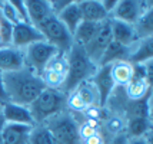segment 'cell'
I'll return each instance as SVG.
<instances>
[{
    "label": "cell",
    "instance_id": "obj_1",
    "mask_svg": "<svg viewBox=\"0 0 153 144\" xmlns=\"http://www.w3.org/2000/svg\"><path fill=\"white\" fill-rule=\"evenodd\" d=\"M3 84L7 103L23 107H29L46 88L42 78L26 66L19 71L3 72Z\"/></svg>",
    "mask_w": 153,
    "mask_h": 144
},
{
    "label": "cell",
    "instance_id": "obj_2",
    "mask_svg": "<svg viewBox=\"0 0 153 144\" xmlns=\"http://www.w3.org/2000/svg\"><path fill=\"white\" fill-rule=\"evenodd\" d=\"M67 74L66 81L63 87V92L69 94L70 91L77 88L80 84L90 81L97 71V65L90 61V58L86 55L83 48L72 46V49L67 52Z\"/></svg>",
    "mask_w": 153,
    "mask_h": 144
},
{
    "label": "cell",
    "instance_id": "obj_3",
    "mask_svg": "<svg viewBox=\"0 0 153 144\" xmlns=\"http://www.w3.org/2000/svg\"><path fill=\"white\" fill-rule=\"evenodd\" d=\"M66 110V94L63 91L45 88L40 95L29 105V111L36 125L46 123L49 118Z\"/></svg>",
    "mask_w": 153,
    "mask_h": 144
},
{
    "label": "cell",
    "instance_id": "obj_4",
    "mask_svg": "<svg viewBox=\"0 0 153 144\" xmlns=\"http://www.w3.org/2000/svg\"><path fill=\"white\" fill-rule=\"evenodd\" d=\"M79 123L80 115H73L65 110L43 124L50 130L57 144H80Z\"/></svg>",
    "mask_w": 153,
    "mask_h": 144
},
{
    "label": "cell",
    "instance_id": "obj_5",
    "mask_svg": "<svg viewBox=\"0 0 153 144\" xmlns=\"http://www.w3.org/2000/svg\"><path fill=\"white\" fill-rule=\"evenodd\" d=\"M37 29L43 35V39L52 46H54L62 55H67V52L73 46L72 33L63 26V23L54 14H52L47 20L43 22Z\"/></svg>",
    "mask_w": 153,
    "mask_h": 144
},
{
    "label": "cell",
    "instance_id": "obj_6",
    "mask_svg": "<svg viewBox=\"0 0 153 144\" xmlns=\"http://www.w3.org/2000/svg\"><path fill=\"white\" fill-rule=\"evenodd\" d=\"M133 66V78L123 88L127 101H139L152 92V61Z\"/></svg>",
    "mask_w": 153,
    "mask_h": 144
},
{
    "label": "cell",
    "instance_id": "obj_7",
    "mask_svg": "<svg viewBox=\"0 0 153 144\" xmlns=\"http://www.w3.org/2000/svg\"><path fill=\"white\" fill-rule=\"evenodd\" d=\"M23 52H25V66L33 71L39 76L46 69L49 62L56 55H59V51L50 43H47L46 41L36 42L33 45L25 48Z\"/></svg>",
    "mask_w": 153,
    "mask_h": 144
},
{
    "label": "cell",
    "instance_id": "obj_8",
    "mask_svg": "<svg viewBox=\"0 0 153 144\" xmlns=\"http://www.w3.org/2000/svg\"><path fill=\"white\" fill-rule=\"evenodd\" d=\"M152 2H140V0H122L117 2L113 12L110 13V19L120 20L129 23V25H136L143 14L152 10Z\"/></svg>",
    "mask_w": 153,
    "mask_h": 144
},
{
    "label": "cell",
    "instance_id": "obj_9",
    "mask_svg": "<svg viewBox=\"0 0 153 144\" xmlns=\"http://www.w3.org/2000/svg\"><path fill=\"white\" fill-rule=\"evenodd\" d=\"M112 41H113V36H112V28H110V19H107V20L100 23V26L97 29L96 35H94V38L83 51L90 58V61L99 66L102 55L105 54L106 48L110 45Z\"/></svg>",
    "mask_w": 153,
    "mask_h": 144
},
{
    "label": "cell",
    "instance_id": "obj_10",
    "mask_svg": "<svg viewBox=\"0 0 153 144\" xmlns=\"http://www.w3.org/2000/svg\"><path fill=\"white\" fill-rule=\"evenodd\" d=\"M43 35L40 33L39 29H36L33 25L29 23H19L14 25L12 30V46L19 49H25L36 42H42Z\"/></svg>",
    "mask_w": 153,
    "mask_h": 144
},
{
    "label": "cell",
    "instance_id": "obj_11",
    "mask_svg": "<svg viewBox=\"0 0 153 144\" xmlns=\"http://www.w3.org/2000/svg\"><path fill=\"white\" fill-rule=\"evenodd\" d=\"M0 115L4 120V123L23 124V125H32V127L36 125L33 117L29 111V107L17 105L13 103H4L3 105H0Z\"/></svg>",
    "mask_w": 153,
    "mask_h": 144
},
{
    "label": "cell",
    "instance_id": "obj_12",
    "mask_svg": "<svg viewBox=\"0 0 153 144\" xmlns=\"http://www.w3.org/2000/svg\"><path fill=\"white\" fill-rule=\"evenodd\" d=\"M92 82L94 84V87L97 89V94L100 98V107H105L107 100L110 98V95L113 94L114 88H116L112 75H110V65L99 66L94 76L92 78Z\"/></svg>",
    "mask_w": 153,
    "mask_h": 144
},
{
    "label": "cell",
    "instance_id": "obj_13",
    "mask_svg": "<svg viewBox=\"0 0 153 144\" xmlns=\"http://www.w3.org/2000/svg\"><path fill=\"white\" fill-rule=\"evenodd\" d=\"M25 68V52L23 49L7 45L0 48V71L12 72Z\"/></svg>",
    "mask_w": 153,
    "mask_h": 144
},
{
    "label": "cell",
    "instance_id": "obj_14",
    "mask_svg": "<svg viewBox=\"0 0 153 144\" xmlns=\"http://www.w3.org/2000/svg\"><path fill=\"white\" fill-rule=\"evenodd\" d=\"M109 19H110V17H109ZM110 28H112L113 41L120 43L122 46L133 48L134 45L139 42V38H137V35H136V30H134L133 25H129V23H125V22L110 19Z\"/></svg>",
    "mask_w": 153,
    "mask_h": 144
},
{
    "label": "cell",
    "instance_id": "obj_15",
    "mask_svg": "<svg viewBox=\"0 0 153 144\" xmlns=\"http://www.w3.org/2000/svg\"><path fill=\"white\" fill-rule=\"evenodd\" d=\"M32 130H33L32 125L4 123L1 130L3 144H30Z\"/></svg>",
    "mask_w": 153,
    "mask_h": 144
},
{
    "label": "cell",
    "instance_id": "obj_16",
    "mask_svg": "<svg viewBox=\"0 0 153 144\" xmlns=\"http://www.w3.org/2000/svg\"><path fill=\"white\" fill-rule=\"evenodd\" d=\"M25 6H26L30 25H33L36 29L53 14L47 0H26Z\"/></svg>",
    "mask_w": 153,
    "mask_h": 144
},
{
    "label": "cell",
    "instance_id": "obj_17",
    "mask_svg": "<svg viewBox=\"0 0 153 144\" xmlns=\"http://www.w3.org/2000/svg\"><path fill=\"white\" fill-rule=\"evenodd\" d=\"M82 19L85 22H92V23H102L109 19L107 13L102 6V2L97 0H82L77 2Z\"/></svg>",
    "mask_w": 153,
    "mask_h": 144
},
{
    "label": "cell",
    "instance_id": "obj_18",
    "mask_svg": "<svg viewBox=\"0 0 153 144\" xmlns=\"http://www.w3.org/2000/svg\"><path fill=\"white\" fill-rule=\"evenodd\" d=\"M125 128H126V117L123 114H113L106 111L105 120L102 121V133L107 140L125 134Z\"/></svg>",
    "mask_w": 153,
    "mask_h": 144
},
{
    "label": "cell",
    "instance_id": "obj_19",
    "mask_svg": "<svg viewBox=\"0 0 153 144\" xmlns=\"http://www.w3.org/2000/svg\"><path fill=\"white\" fill-rule=\"evenodd\" d=\"M132 54V48H126V46H122L120 43L112 41L110 45L106 48L105 54L102 55V59L99 62V66H106V65H113L116 62H122V61H127L130 58Z\"/></svg>",
    "mask_w": 153,
    "mask_h": 144
},
{
    "label": "cell",
    "instance_id": "obj_20",
    "mask_svg": "<svg viewBox=\"0 0 153 144\" xmlns=\"http://www.w3.org/2000/svg\"><path fill=\"white\" fill-rule=\"evenodd\" d=\"M126 118H149L152 120V92L139 101H127Z\"/></svg>",
    "mask_w": 153,
    "mask_h": 144
},
{
    "label": "cell",
    "instance_id": "obj_21",
    "mask_svg": "<svg viewBox=\"0 0 153 144\" xmlns=\"http://www.w3.org/2000/svg\"><path fill=\"white\" fill-rule=\"evenodd\" d=\"M56 17L63 23V26L72 33V36H73L76 28L83 22L80 10H79V6H77V2H70Z\"/></svg>",
    "mask_w": 153,
    "mask_h": 144
},
{
    "label": "cell",
    "instance_id": "obj_22",
    "mask_svg": "<svg viewBox=\"0 0 153 144\" xmlns=\"http://www.w3.org/2000/svg\"><path fill=\"white\" fill-rule=\"evenodd\" d=\"M134 66L127 61L116 62L113 65H110V75L116 87L125 88L127 84L130 82V79L133 78Z\"/></svg>",
    "mask_w": 153,
    "mask_h": 144
},
{
    "label": "cell",
    "instance_id": "obj_23",
    "mask_svg": "<svg viewBox=\"0 0 153 144\" xmlns=\"http://www.w3.org/2000/svg\"><path fill=\"white\" fill-rule=\"evenodd\" d=\"M100 23H92V22H82L79 26L76 28L73 33V45L79 48H86L87 45L92 42L94 35L99 29Z\"/></svg>",
    "mask_w": 153,
    "mask_h": 144
},
{
    "label": "cell",
    "instance_id": "obj_24",
    "mask_svg": "<svg viewBox=\"0 0 153 144\" xmlns=\"http://www.w3.org/2000/svg\"><path fill=\"white\" fill-rule=\"evenodd\" d=\"M152 133V120L149 118H126L125 136L127 138L145 137Z\"/></svg>",
    "mask_w": 153,
    "mask_h": 144
},
{
    "label": "cell",
    "instance_id": "obj_25",
    "mask_svg": "<svg viewBox=\"0 0 153 144\" xmlns=\"http://www.w3.org/2000/svg\"><path fill=\"white\" fill-rule=\"evenodd\" d=\"M152 58H153L152 39H142L132 48V54H130V58H129V62L132 65H142V63L150 62Z\"/></svg>",
    "mask_w": 153,
    "mask_h": 144
},
{
    "label": "cell",
    "instance_id": "obj_26",
    "mask_svg": "<svg viewBox=\"0 0 153 144\" xmlns=\"http://www.w3.org/2000/svg\"><path fill=\"white\" fill-rule=\"evenodd\" d=\"M73 91L80 97V100L86 105V108L87 107H92V105H100L99 94H97V89L94 87V84L92 82V79L80 84L79 87L74 88Z\"/></svg>",
    "mask_w": 153,
    "mask_h": 144
},
{
    "label": "cell",
    "instance_id": "obj_27",
    "mask_svg": "<svg viewBox=\"0 0 153 144\" xmlns=\"http://www.w3.org/2000/svg\"><path fill=\"white\" fill-rule=\"evenodd\" d=\"M152 13H153V9L146 12L134 25V30H136V35H137L139 41H142V39H152V35H153V14Z\"/></svg>",
    "mask_w": 153,
    "mask_h": 144
},
{
    "label": "cell",
    "instance_id": "obj_28",
    "mask_svg": "<svg viewBox=\"0 0 153 144\" xmlns=\"http://www.w3.org/2000/svg\"><path fill=\"white\" fill-rule=\"evenodd\" d=\"M42 81L45 84V87L49 89H54V91H63L65 87V81H66V76L59 74V72H54L52 69H45L42 72Z\"/></svg>",
    "mask_w": 153,
    "mask_h": 144
},
{
    "label": "cell",
    "instance_id": "obj_29",
    "mask_svg": "<svg viewBox=\"0 0 153 144\" xmlns=\"http://www.w3.org/2000/svg\"><path fill=\"white\" fill-rule=\"evenodd\" d=\"M30 144H57L50 130L45 124L34 125L30 134Z\"/></svg>",
    "mask_w": 153,
    "mask_h": 144
},
{
    "label": "cell",
    "instance_id": "obj_30",
    "mask_svg": "<svg viewBox=\"0 0 153 144\" xmlns=\"http://www.w3.org/2000/svg\"><path fill=\"white\" fill-rule=\"evenodd\" d=\"M0 14L3 16V19H4L7 23H10L12 26L22 23L12 2H0Z\"/></svg>",
    "mask_w": 153,
    "mask_h": 144
},
{
    "label": "cell",
    "instance_id": "obj_31",
    "mask_svg": "<svg viewBox=\"0 0 153 144\" xmlns=\"http://www.w3.org/2000/svg\"><path fill=\"white\" fill-rule=\"evenodd\" d=\"M46 68L52 69L54 72H59V74L66 76V74H67V56L62 55V54L56 55L52 61L49 62V65H47Z\"/></svg>",
    "mask_w": 153,
    "mask_h": 144
},
{
    "label": "cell",
    "instance_id": "obj_32",
    "mask_svg": "<svg viewBox=\"0 0 153 144\" xmlns=\"http://www.w3.org/2000/svg\"><path fill=\"white\" fill-rule=\"evenodd\" d=\"M105 115H106V111H105L103 107H100V105L87 107L86 110L80 114L82 118H90V120H99V121H103V120H105Z\"/></svg>",
    "mask_w": 153,
    "mask_h": 144
},
{
    "label": "cell",
    "instance_id": "obj_33",
    "mask_svg": "<svg viewBox=\"0 0 153 144\" xmlns=\"http://www.w3.org/2000/svg\"><path fill=\"white\" fill-rule=\"evenodd\" d=\"M96 133H99V130H94V128H92V127L86 125V124L82 123V121L79 123V138H80V143H82V141H85L86 138L94 136Z\"/></svg>",
    "mask_w": 153,
    "mask_h": 144
},
{
    "label": "cell",
    "instance_id": "obj_34",
    "mask_svg": "<svg viewBox=\"0 0 153 144\" xmlns=\"http://www.w3.org/2000/svg\"><path fill=\"white\" fill-rule=\"evenodd\" d=\"M69 3H70V2H67V0H53V2H49L50 9H52V13H53L54 16H57Z\"/></svg>",
    "mask_w": 153,
    "mask_h": 144
},
{
    "label": "cell",
    "instance_id": "obj_35",
    "mask_svg": "<svg viewBox=\"0 0 153 144\" xmlns=\"http://www.w3.org/2000/svg\"><path fill=\"white\" fill-rule=\"evenodd\" d=\"M106 143H107V138L103 136L102 131H99V133H96L94 136L86 138L85 141H82L80 144H106Z\"/></svg>",
    "mask_w": 153,
    "mask_h": 144
},
{
    "label": "cell",
    "instance_id": "obj_36",
    "mask_svg": "<svg viewBox=\"0 0 153 144\" xmlns=\"http://www.w3.org/2000/svg\"><path fill=\"white\" fill-rule=\"evenodd\" d=\"M127 144H152V133H149L145 137L127 138Z\"/></svg>",
    "mask_w": 153,
    "mask_h": 144
},
{
    "label": "cell",
    "instance_id": "obj_37",
    "mask_svg": "<svg viewBox=\"0 0 153 144\" xmlns=\"http://www.w3.org/2000/svg\"><path fill=\"white\" fill-rule=\"evenodd\" d=\"M116 5H117V0H105V2H102V6L105 9V12L107 13V16H110V13L113 12Z\"/></svg>",
    "mask_w": 153,
    "mask_h": 144
},
{
    "label": "cell",
    "instance_id": "obj_38",
    "mask_svg": "<svg viewBox=\"0 0 153 144\" xmlns=\"http://www.w3.org/2000/svg\"><path fill=\"white\" fill-rule=\"evenodd\" d=\"M7 103V97L4 92V84H3V72L0 71V105Z\"/></svg>",
    "mask_w": 153,
    "mask_h": 144
},
{
    "label": "cell",
    "instance_id": "obj_39",
    "mask_svg": "<svg viewBox=\"0 0 153 144\" xmlns=\"http://www.w3.org/2000/svg\"><path fill=\"white\" fill-rule=\"evenodd\" d=\"M106 144H127V137L125 134H120L117 137H113V138H109Z\"/></svg>",
    "mask_w": 153,
    "mask_h": 144
},
{
    "label": "cell",
    "instance_id": "obj_40",
    "mask_svg": "<svg viewBox=\"0 0 153 144\" xmlns=\"http://www.w3.org/2000/svg\"><path fill=\"white\" fill-rule=\"evenodd\" d=\"M3 125H4V120L0 115V144H3V136H1V130H3Z\"/></svg>",
    "mask_w": 153,
    "mask_h": 144
},
{
    "label": "cell",
    "instance_id": "obj_41",
    "mask_svg": "<svg viewBox=\"0 0 153 144\" xmlns=\"http://www.w3.org/2000/svg\"><path fill=\"white\" fill-rule=\"evenodd\" d=\"M3 46H6V45H4V42H3L1 36H0V48H3Z\"/></svg>",
    "mask_w": 153,
    "mask_h": 144
},
{
    "label": "cell",
    "instance_id": "obj_42",
    "mask_svg": "<svg viewBox=\"0 0 153 144\" xmlns=\"http://www.w3.org/2000/svg\"><path fill=\"white\" fill-rule=\"evenodd\" d=\"M1 23H3V16L0 14V28H1Z\"/></svg>",
    "mask_w": 153,
    "mask_h": 144
}]
</instances>
